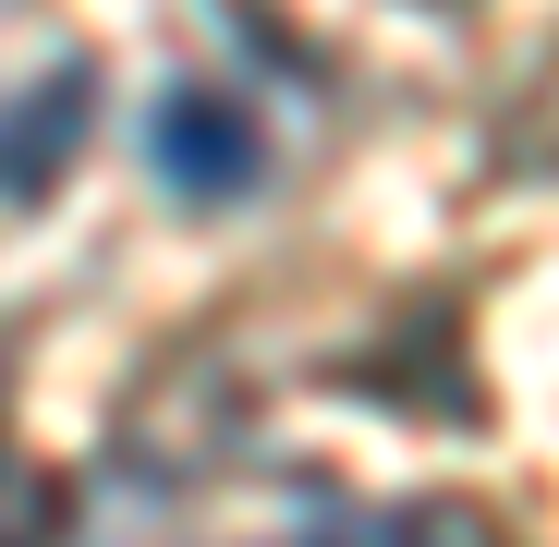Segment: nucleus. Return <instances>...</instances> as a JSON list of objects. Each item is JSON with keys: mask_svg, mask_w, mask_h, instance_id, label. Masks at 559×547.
I'll return each instance as SVG.
<instances>
[{"mask_svg": "<svg viewBox=\"0 0 559 547\" xmlns=\"http://www.w3.org/2000/svg\"><path fill=\"white\" fill-rule=\"evenodd\" d=\"M146 170L170 207H243L267 182V134L243 98H219V85H170V98L146 110Z\"/></svg>", "mask_w": 559, "mask_h": 547, "instance_id": "obj_1", "label": "nucleus"}, {"mask_svg": "<svg viewBox=\"0 0 559 547\" xmlns=\"http://www.w3.org/2000/svg\"><path fill=\"white\" fill-rule=\"evenodd\" d=\"M85 98H98V73H85V61H61V73L37 85V110H13V122H0V195H13V207H49V195H61L73 134H85Z\"/></svg>", "mask_w": 559, "mask_h": 547, "instance_id": "obj_2", "label": "nucleus"}]
</instances>
